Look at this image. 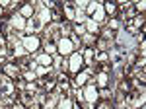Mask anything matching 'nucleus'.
<instances>
[{
    "mask_svg": "<svg viewBox=\"0 0 146 109\" xmlns=\"http://www.w3.org/2000/svg\"><path fill=\"white\" fill-rule=\"evenodd\" d=\"M12 109H25V107H23V105H20V103H18V105H12Z\"/></svg>",
    "mask_w": 146,
    "mask_h": 109,
    "instance_id": "obj_36",
    "label": "nucleus"
},
{
    "mask_svg": "<svg viewBox=\"0 0 146 109\" xmlns=\"http://www.w3.org/2000/svg\"><path fill=\"white\" fill-rule=\"evenodd\" d=\"M4 70H6V74L12 76V78H16L18 74H20V68H18L16 64H4Z\"/></svg>",
    "mask_w": 146,
    "mask_h": 109,
    "instance_id": "obj_6",
    "label": "nucleus"
},
{
    "mask_svg": "<svg viewBox=\"0 0 146 109\" xmlns=\"http://www.w3.org/2000/svg\"><path fill=\"white\" fill-rule=\"evenodd\" d=\"M84 41L90 45V43H94V37H92V35H84Z\"/></svg>",
    "mask_w": 146,
    "mask_h": 109,
    "instance_id": "obj_29",
    "label": "nucleus"
},
{
    "mask_svg": "<svg viewBox=\"0 0 146 109\" xmlns=\"http://www.w3.org/2000/svg\"><path fill=\"white\" fill-rule=\"evenodd\" d=\"M84 99L90 101V103H94V101L98 99V90L94 88V84H90V86L86 88V92H84Z\"/></svg>",
    "mask_w": 146,
    "mask_h": 109,
    "instance_id": "obj_4",
    "label": "nucleus"
},
{
    "mask_svg": "<svg viewBox=\"0 0 146 109\" xmlns=\"http://www.w3.org/2000/svg\"><path fill=\"white\" fill-rule=\"evenodd\" d=\"M109 25H111V27H119V22H117V20H111Z\"/></svg>",
    "mask_w": 146,
    "mask_h": 109,
    "instance_id": "obj_33",
    "label": "nucleus"
},
{
    "mask_svg": "<svg viewBox=\"0 0 146 109\" xmlns=\"http://www.w3.org/2000/svg\"><path fill=\"white\" fill-rule=\"evenodd\" d=\"M58 88H60L62 92H68V88H70V86H68V82H66V78H64V76L58 78Z\"/></svg>",
    "mask_w": 146,
    "mask_h": 109,
    "instance_id": "obj_16",
    "label": "nucleus"
},
{
    "mask_svg": "<svg viewBox=\"0 0 146 109\" xmlns=\"http://www.w3.org/2000/svg\"><path fill=\"white\" fill-rule=\"evenodd\" d=\"M101 96H103V98H111V92H107V90H103V92H101Z\"/></svg>",
    "mask_w": 146,
    "mask_h": 109,
    "instance_id": "obj_32",
    "label": "nucleus"
},
{
    "mask_svg": "<svg viewBox=\"0 0 146 109\" xmlns=\"http://www.w3.org/2000/svg\"><path fill=\"white\" fill-rule=\"evenodd\" d=\"M105 56H107L105 53H98V58H100V60H105Z\"/></svg>",
    "mask_w": 146,
    "mask_h": 109,
    "instance_id": "obj_34",
    "label": "nucleus"
},
{
    "mask_svg": "<svg viewBox=\"0 0 146 109\" xmlns=\"http://www.w3.org/2000/svg\"><path fill=\"white\" fill-rule=\"evenodd\" d=\"M25 78H27L29 82H33L35 78H37V74H35V72H25Z\"/></svg>",
    "mask_w": 146,
    "mask_h": 109,
    "instance_id": "obj_27",
    "label": "nucleus"
},
{
    "mask_svg": "<svg viewBox=\"0 0 146 109\" xmlns=\"http://www.w3.org/2000/svg\"><path fill=\"white\" fill-rule=\"evenodd\" d=\"M12 25H14V27H18V29H23V27H25V22H23L22 16H18V14H16V16L12 18Z\"/></svg>",
    "mask_w": 146,
    "mask_h": 109,
    "instance_id": "obj_7",
    "label": "nucleus"
},
{
    "mask_svg": "<svg viewBox=\"0 0 146 109\" xmlns=\"http://www.w3.org/2000/svg\"><path fill=\"white\" fill-rule=\"evenodd\" d=\"M84 62L88 66L94 64V49H86V56H84Z\"/></svg>",
    "mask_w": 146,
    "mask_h": 109,
    "instance_id": "obj_13",
    "label": "nucleus"
},
{
    "mask_svg": "<svg viewBox=\"0 0 146 109\" xmlns=\"http://www.w3.org/2000/svg\"><path fill=\"white\" fill-rule=\"evenodd\" d=\"M74 96H76L78 101H84V92H82V90H76V92H74Z\"/></svg>",
    "mask_w": 146,
    "mask_h": 109,
    "instance_id": "obj_25",
    "label": "nucleus"
},
{
    "mask_svg": "<svg viewBox=\"0 0 146 109\" xmlns=\"http://www.w3.org/2000/svg\"><path fill=\"white\" fill-rule=\"evenodd\" d=\"M0 14H2V8H0Z\"/></svg>",
    "mask_w": 146,
    "mask_h": 109,
    "instance_id": "obj_37",
    "label": "nucleus"
},
{
    "mask_svg": "<svg viewBox=\"0 0 146 109\" xmlns=\"http://www.w3.org/2000/svg\"><path fill=\"white\" fill-rule=\"evenodd\" d=\"M58 109H72V105H70L68 99H60L58 101Z\"/></svg>",
    "mask_w": 146,
    "mask_h": 109,
    "instance_id": "obj_17",
    "label": "nucleus"
},
{
    "mask_svg": "<svg viewBox=\"0 0 146 109\" xmlns=\"http://www.w3.org/2000/svg\"><path fill=\"white\" fill-rule=\"evenodd\" d=\"M109 56H111V60L113 62H115V64H123V54L119 53V51H111V53H109Z\"/></svg>",
    "mask_w": 146,
    "mask_h": 109,
    "instance_id": "obj_9",
    "label": "nucleus"
},
{
    "mask_svg": "<svg viewBox=\"0 0 146 109\" xmlns=\"http://www.w3.org/2000/svg\"><path fill=\"white\" fill-rule=\"evenodd\" d=\"M64 12H66L68 20H74V18H76V12H74V4H64Z\"/></svg>",
    "mask_w": 146,
    "mask_h": 109,
    "instance_id": "obj_11",
    "label": "nucleus"
},
{
    "mask_svg": "<svg viewBox=\"0 0 146 109\" xmlns=\"http://www.w3.org/2000/svg\"><path fill=\"white\" fill-rule=\"evenodd\" d=\"M55 64L58 66V68H62V70H66V68H68V62L62 58V56H56V58H55Z\"/></svg>",
    "mask_w": 146,
    "mask_h": 109,
    "instance_id": "obj_15",
    "label": "nucleus"
},
{
    "mask_svg": "<svg viewBox=\"0 0 146 109\" xmlns=\"http://www.w3.org/2000/svg\"><path fill=\"white\" fill-rule=\"evenodd\" d=\"M88 29H90L92 33H96L98 31V23L94 22V20H90V22H88Z\"/></svg>",
    "mask_w": 146,
    "mask_h": 109,
    "instance_id": "obj_21",
    "label": "nucleus"
},
{
    "mask_svg": "<svg viewBox=\"0 0 146 109\" xmlns=\"http://www.w3.org/2000/svg\"><path fill=\"white\" fill-rule=\"evenodd\" d=\"M58 51H60V54H68L70 51H72V41L70 39H58V47H56Z\"/></svg>",
    "mask_w": 146,
    "mask_h": 109,
    "instance_id": "obj_3",
    "label": "nucleus"
},
{
    "mask_svg": "<svg viewBox=\"0 0 146 109\" xmlns=\"http://www.w3.org/2000/svg\"><path fill=\"white\" fill-rule=\"evenodd\" d=\"M74 20H76V22H84V20H86L84 12H82V10H76V18H74Z\"/></svg>",
    "mask_w": 146,
    "mask_h": 109,
    "instance_id": "obj_23",
    "label": "nucleus"
},
{
    "mask_svg": "<svg viewBox=\"0 0 146 109\" xmlns=\"http://www.w3.org/2000/svg\"><path fill=\"white\" fill-rule=\"evenodd\" d=\"M51 60H53V58H51V54H41V56H37V62H39V64H43L45 66V68H49V64H51Z\"/></svg>",
    "mask_w": 146,
    "mask_h": 109,
    "instance_id": "obj_8",
    "label": "nucleus"
},
{
    "mask_svg": "<svg viewBox=\"0 0 146 109\" xmlns=\"http://www.w3.org/2000/svg\"><path fill=\"white\" fill-rule=\"evenodd\" d=\"M100 109H111V105H109V103H103V105H101Z\"/></svg>",
    "mask_w": 146,
    "mask_h": 109,
    "instance_id": "obj_35",
    "label": "nucleus"
},
{
    "mask_svg": "<svg viewBox=\"0 0 146 109\" xmlns=\"http://www.w3.org/2000/svg\"><path fill=\"white\" fill-rule=\"evenodd\" d=\"M103 20H105V18H103V10H101V6H100V8L96 10V23H98V22H103Z\"/></svg>",
    "mask_w": 146,
    "mask_h": 109,
    "instance_id": "obj_18",
    "label": "nucleus"
},
{
    "mask_svg": "<svg viewBox=\"0 0 146 109\" xmlns=\"http://www.w3.org/2000/svg\"><path fill=\"white\" fill-rule=\"evenodd\" d=\"M84 33H86V29H84L82 25H80V27H76V35H84Z\"/></svg>",
    "mask_w": 146,
    "mask_h": 109,
    "instance_id": "obj_30",
    "label": "nucleus"
},
{
    "mask_svg": "<svg viewBox=\"0 0 146 109\" xmlns=\"http://www.w3.org/2000/svg\"><path fill=\"white\" fill-rule=\"evenodd\" d=\"M45 51H47V54H51V53H55V51H56V47L53 43H47L45 45Z\"/></svg>",
    "mask_w": 146,
    "mask_h": 109,
    "instance_id": "obj_24",
    "label": "nucleus"
},
{
    "mask_svg": "<svg viewBox=\"0 0 146 109\" xmlns=\"http://www.w3.org/2000/svg\"><path fill=\"white\" fill-rule=\"evenodd\" d=\"M105 10L109 12V14H113V12H115V4H109V2H107V4H105Z\"/></svg>",
    "mask_w": 146,
    "mask_h": 109,
    "instance_id": "obj_28",
    "label": "nucleus"
},
{
    "mask_svg": "<svg viewBox=\"0 0 146 109\" xmlns=\"http://www.w3.org/2000/svg\"><path fill=\"white\" fill-rule=\"evenodd\" d=\"M12 49H14V54H16V56H22V54L27 53V51H25V47H23L22 43H16L14 47H12Z\"/></svg>",
    "mask_w": 146,
    "mask_h": 109,
    "instance_id": "obj_12",
    "label": "nucleus"
},
{
    "mask_svg": "<svg viewBox=\"0 0 146 109\" xmlns=\"http://www.w3.org/2000/svg\"><path fill=\"white\" fill-rule=\"evenodd\" d=\"M47 70H49V68H45V66H39L35 74H37V76H43V74H47Z\"/></svg>",
    "mask_w": 146,
    "mask_h": 109,
    "instance_id": "obj_26",
    "label": "nucleus"
},
{
    "mask_svg": "<svg viewBox=\"0 0 146 109\" xmlns=\"http://www.w3.org/2000/svg\"><path fill=\"white\" fill-rule=\"evenodd\" d=\"M82 64H84L82 54H80V53H74V54H72V58H70V62H68V68H70L72 72H78Z\"/></svg>",
    "mask_w": 146,
    "mask_h": 109,
    "instance_id": "obj_2",
    "label": "nucleus"
},
{
    "mask_svg": "<svg viewBox=\"0 0 146 109\" xmlns=\"http://www.w3.org/2000/svg\"><path fill=\"white\" fill-rule=\"evenodd\" d=\"M56 98H58L56 94H51V96H49V98L45 99V109H53V107H55V103H56Z\"/></svg>",
    "mask_w": 146,
    "mask_h": 109,
    "instance_id": "obj_10",
    "label": "nucleus"
},
{
    "mask_svg": "<svg viewBox=\"0 0 146 109\" xmlns=\"http://www.w3.org/2000/svg\"><path fill=\"white\" fill-rule=\"evenodd\" d=\"M98 84L100 86H107V74H100L98 76Z\"/></svg>",
    "mask_w": 146,
    "mask_h": 109,
    "instance_id": "obj_19",
    "label": "nucleus"
},
{
    "mask_svg": "<svg viewBox=\"0 0 146 109\" xmlns=\"http://www.w3.org/2000/svg\"><path fill=\"white\" fill-rule=\"evenodd\" d=\"M136 10H144V2H136Z\"/></svg>",
    "mask_w": 146,
    "mask_h": 109,
    "instance_id": "obj_31",
    "label": "nucleus"
},
{
    "mask_svg": "<svg viewBox=\"0 0 146 109\" xmlns=\"http://www.w3.org/2000/svg\"><path fill=\"white\" fill-rule=\"evenodd\" d=\"M41 27H43V23L37 20V16H35V18H31V20H29V23H27V29H29V31H39Z\"/></svg>",
    "mask_w": 146,
    "mask_h": 109,
    "instance_id": "obj_5",
    "label": "nucleus"
},
{
    "mask_svg": "<svg viewBox=\"0 0 146 109\" xmlns=\"http://www.w3.org/2000/svg\"><path fill=\"white\" fill-rule=\"evenodd\" d=\"M86 80H88V72H84V74H78V76L74 78V86H82Z\"/></svg>",
    "mask_w": 146,
    "mask_h": 109,
    "instance_id": "obj_14",
    "label": "nucleus"
},
{
    "mask_svg": "<svg viewBox=\"0 0 146 109\" xmlns=\"http://www.w3.org/2000/svg\"><path fill=\"white\" fill-rule=\"evenodd\" d=\"M22 14L23 16H33V6H23Z\"/></svg>",
    "mask_w": 146,
    "mask_h": 109,
    "instance_id": "obj_20",
    "label": "nucleus"
},
{
    "mask_svg": "<svg viewBox=\"0 0 146 109\" xmlns=\"http://www.w3.org/2000/svg\"><path fill=\"white\" fill-rule=\"evenodd\" d=\"M98 8H100V4H98V2H90V4H88V12H92V14L98 10Z\"/></svg>",
    "mask_w": 146,
    "mask_h": 109,
    "instance_id": "obj_22",
    "label": "nucleus"
},
{
    "mask_svg": "<svg viewBox=\"0 0 146 109\" xmlns=\"http://www.w3.org/2000/svg\"><path fill=\"white\" fill-rule=\"evenodd\" d=\"M22 45L25 47V51L33 53L35 49L39 47V39H37V37H31V35H29V37H23V39H22Z\"/></svg>",
    "mask_w": 146,
    "mask_h": 109,
    "instance_id": "obj_1",
    "label": "nucleus"
}]
</instances>
